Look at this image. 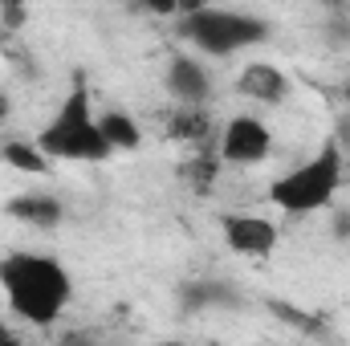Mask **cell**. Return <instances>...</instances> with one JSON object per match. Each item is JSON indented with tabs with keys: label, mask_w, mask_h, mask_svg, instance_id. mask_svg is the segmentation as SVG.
I'll use <instances>...</instances> for the list:
<instances>
[{
	"label": "cell",
	"mask_w": 350,
	"mask_h": 346,
	"mask_svg": "<svg viewBox=\"0 0 350 346\" xmlns=\"http://www.w3.org/2000/svg\"><path fill=\"white\" fill-rule=\"evenodd\" d=\"M0 289H4L8 310L29 326H53L74 297V281L66 265L45 253L0 257Z\"/></svg>",
	"instance_id": "6da1fadb"
},
{
	"label": "cell",
	"mask_w": 350,
	"mask_h": 346,
	"mask_svg": "<svg viewBox=\"0 0 350 346\" xmlns=\"http://www.w3.org/2000/svg\"><path fill=\"white\" fill-rule=\"evenodd\" d=\"M33 143L41 147L45 159H66V163H102L114 155L98 131V114L90 106V94L82 82L66 94V102L57 106V114L45 122V131Z\"/></svg>",
	"instance_id": "7a4b0ae2"
},
{
	"label": "cell",
	"mask_w": 350,
	"mask_h": 346,
	"mask_svg": "<svg viewBox=\"0 0 350 346\" xmlns=\"http://www.w3.org/2000/svg\"><path fill=\"white\" fill-rule=\"evenodd\" d=\"M338 183H342V151H338L334 139H326L314 159L297 163L293 172H285L281 179L269 183V200H273L281 212L301 216V212L326 208V204L338 196Z\"/></svg>",
	"instance_id": "3957f363"
},
{
	"label": "cell",
	"mask_w": 350,
	"mask_h": 346,
	"mask_svg": "<svg viewBox=\"0 0 350 346\" xmlns=\"http://www.w3.org/2000/svg\"><path fill=\"white\" fill-rule=\"evenodd\" d=\"M175 12H179V33L212 57H228V53L269 37V25L261 16H249V12L208 8V4H179Z\"/></svg>",
	"instance_id": "277c9868"
},
{
	"label": "cell",
	"mask_w": 350,
	"mask_h": 346,
	"mask_svg": "<svg viewBox=\"0 0 350 346\" xmlns=\"http://www.w3.org/2000/svg\"><path fill=\"white\" fill-rule=\"evenodd\" d=\"M269 151H273V131L265 127L261 118H253V114H237L220 131V163L253 168V163L269 159Z\"/></svg>",
	"instance_id": "5b68a950"
},
{
	"label": "cell",
	"mask_w": 350,
	"mask_h": 346,
	"mask_svg": "<svg viewBox=\"0 0 350 346\" xmlns=\"http://www.w3.org/2000/svg\"><path fill=\"white\" fill-rule=\"evenodd\" d=\"M220 232H224V245L241 257H269L281 241L277 224L265 220V216H253V212H228L220 216Z\"/></svg>",
	"instance_id": "8992f818"
},
{
	"label": "cell",
	"mask_w": 350,
	"mask_h": 346,
	"mask_svg": "<svg viewBox=\"0 0 350 346\" xmlns=\"http://www.w3.org/2000/svg\"><path fill=\"white\" fill-rule=\"evenodd\" d=\"M237 90L253 102H265V106H277L289 98V78L273 66V62H249L237 78Z\"/></svg>",
	"instance_id": "52a82bcc"
},
{
	"label": "cell",
	"mask_w": 350,
	"mask_h": 346,
	"mask_svg": "<svg viewBox=\"0 0 350 346\" xmlns=\"http://www.w3.org/2000/svg\"><path fill=\"white\" fill-rule=\"evenodd\" d=\"M167 90H172L183 106H204V98L212 94V78H208V70L200 62L172 57L167 62Z\"/></svg>",
	"instance_id": "ba28073f"
},
{
	"label": "cell",
	"mask_w": 350,
	"mask_h": 346,
	"mask_svg": "<svg viewBox=\"0 0 350 346\" xmlns=\"http://www.w3.org/2000/svg\"><path fill=\"white\" fill-rule=\"evenodd\" d=\"M8 216L12 220H25L29 228H57L66 208L57 196H45V191H25L16 200H8Z\"/></svg>",
	"instance_id": "9c48e42d"
},
{
	"label": "cell",
	"mask_w": 350,
	"mask_h": 346,
	"mask_svg": "<svg viewBox=\"0 0 350 346\" xmlns=\"http://www.w3.org/2000/svg\"><path fill=\"white\" fill-rule=\"evenodd\" d=\"M98 131H102V139H106L110 151H135V147L143 143V131H139V122H135L126 110H106V114H98Z\"/></svg>",
	"instance_id": "30bf717a"
},
{
	"label": "cell",
	"mask_w": 350,
	"mask_h": 346,
	"mask_svg": "<svg viewBox=\"0 0 350 346\" xmlns=\"http://www.w3.org/2000/svg\"><path fill=\"white\" fill-rule=\"evenodd\" d=\"M167 135L175 143H204L212 135V114L204 106H179L167 118Z\"/></svg>",
	"instance_id": "8fae6325"
},
{
	"label": "cell",
	"mask_w": 350,
	"mask_h": 346,
	"mask_svg": "<svg viewBox=\"0 0 350 346\" xmlns=\"http://www.w3.org/2000/svg\"><path fill=\"white\" fill-rule=\"evenodd\" d=\"M220 159L212 155V151H200V155H187L183 163H179V175H183V183L196 191V196H208L212 191V183H216V175H220Z\"/></svg>",
	"instance_id": "7c38bea8"
},
{
	"label": "cell",
	"mask_w": 350,
	"mask_h": 346,
	"mask_svg": "<svg viewBox=\"0 0 350 346\" xmlns=\"http://www.w3.org/2000/svg\"><path fill=\"white\" fill-rule=\"evenodd\" d=\"M0 159H4L8 168L25 172V175H45L49 172V159L41 155V147H37V143H25V139L4 143V147H0Z\"/></svg>",
	"instance_id": "4fadbf2b"
},
{
	"label": "cell",
	"mask_w": 350,
	"mask_h": 346,
	"mask_svg": "<svg viewBox=\"0 0 350 346\" xmlns=\"http://www.w3.org/2000/svg\"><path fill=\"white\" fill-rule=\"evenodd\" d=\"M25 21H29V12H25L21 4H4V8H0V29H4V33H16Z\"/></svg>",
	"instance_id": "5bb4252c"
},
{
	"label": "cell",
	"mask_w": 350,
	"mask_h": 346,
	"mask_svg": "<svg viewBox=\"0 0 350 346\" xmlns=\"http://www.w3.org/2000/svg\"><path fill=\"white\" fill-rule=\"evenodd\" d=\"M57 346H98V338H94L90 330H66V334L57 338Z\"/></svg>",
	"instance_id": "9a60e30c"
},
{
	"label": "cell",
	"mask_w": 350,
	"mask_h": 346,
	"mask_svg": "<svg viewBox=\"0 0 350 346\" xmlns=\"http://www.w3.org/2000/svg\"><path fill=\"white\" fill-rule=\"evenodd\" d=\"M334 143H338V151H350V114L338 118V127H334V135H330Z\"/></svg>",
	"instance_id": "2e32d148"
},
{
	"label": "cell",
	"mask_w": 350,
	"mask_h": 346,
	"mask_svg": "<svg viewBox=\"0 0 350 346\" xmlns=\"http://www.w3.org/2000/svg\"><path fill=\"white\" fill-rule=\"evenodd\" d=\"M334 237H342V241L350 237V208H342V212H334Z\"/></svg>",
	"instance_id": "e0dca14e"
},
{
	"label": "cell",
	"mask_w": 350,
	"mask_h": 346,
	"mask_svg": "<svg viewBox=\"0 0 350 346\" xmlns=\"http://www.w3.org/2000/svg\"><path fill=\"white\" fill-rule=\"evenodd\" d=\"M0 346H25V343L12 334V326H4V322H0Z\"/></svg>",
	"instance_id": "ac0fdd59"
},
{
	"label": "cell",
	"mask_w": 350,
	"mask_h": 346,
	"mask_svg": "<svg viewBox=\"0 0 350 346\" xmlns=\"http://www.w3.org/2000/svg\"><path fill=\"white\" fill-rule=\"evenodd\" d=\"M8 114H12V102H8V94H0V122H8Z\"/></svg>",
	"instance_id": "d6986e66"
},
{
	"label": "cell",
	"mask_w": 350,
	"mask_h": 346,
	"mask_svg": "<svg viewBox=\"0 0 350 346\" xmlns=\"http://www.w3.org/2000/svg\"><path fill=\"white\" fill-rule=\"evenodd\" d=\"M155 346H183V343H175V338H172V343H155Z\"/></svg>",
	"instance_id": "ffe728a7"
},
{
	"label": "cell",
	"mask_w": 350,
	"mask_h": 346,
	"mask_svg": "<svg viewBox=\"0 0 350 346\" xmlns=\"http://www.w3.org/2000/svg\"><path fill=\"white\" fill-rule=\"evenodd\" d=\"M4 37H8V33H4V29H0V45H4Z\"/></svg>",
	"instance_id": "44dd1931"
}]
</instances>
